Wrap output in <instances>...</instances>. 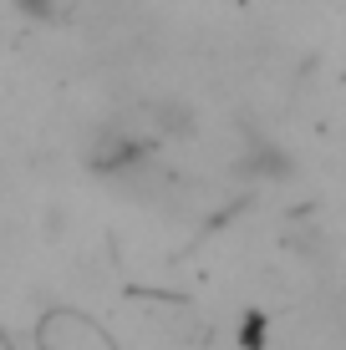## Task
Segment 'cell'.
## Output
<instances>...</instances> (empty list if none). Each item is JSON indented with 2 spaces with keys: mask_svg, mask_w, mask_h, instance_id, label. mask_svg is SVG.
<instances>
[{
  "mask_svg": "<svg viewBox=\"0 0 346 350\" xmlns=\"http://www.w3.org/2000/svg\"><path fill=\"white\" fill-rule=\"evenodd\" d=\"M36 5H41V0H31V10H36Z\"/></svg>",
  "mask_w": 346,
  "mask_h": 350,
  "instance_id": "6da1fadb",
  "label": "cell"
}]
</instances>
